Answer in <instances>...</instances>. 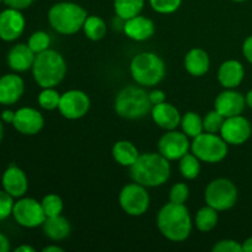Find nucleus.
<instances>
[{
	"mask_svg": "<svg viewBox=\"0 0 252 252\" xmlns=\"http://www.w3.org/2000/svg\"><path fill=\"white\" fill-rule=\"evenodd\" d=\"M130 177L144 187H158L164 185L171 174L169 160L161 154L145 153L140 154L130 166Z\"/></svg>",
	"mask_w": 252,
	"mask_h": 252,
	"instance_id": "nucleus-1",
	"label": "nucleus"
},
{
	"mask_svg": "<svg viewBox=\"0 0 252 252\" xmlns=\"http://www.w3.org/2000/svg\"><path fill=\"white\" fill-rule=\"evenodd\" d=\"M158 228L160 233L171 241H184L192 231V219L185 204H165L158 213Z\"/></svg>",
	"mask_w": 252,
	"mask_h": 252,
	"instance_id": "nucleus-2",
	"label": "nucleus"
},
{
	"mask_svg": "<svg viewBox=\"0 0 252 252\" xmlns=\"http://www.w3.org/2000/svg\"><path fill=\"white\" fill-rule=\"evenodd\" d=\"M66 73V64L63 56L53 49H47L36 54L32 74L41 88H54L62 83Z\"/></svg>",
	"mask_w": 252,
	"mask_h": 252,
	"instance_id": "nucleus-3",
	"label": "nucleus"
},
{
	"mask_svg": "<svg viewBox=\"0 0 252 252\" xmlns=\"http://www.w3.org/2000/svg\"><path fill=\"white\" fill-rule=\"evenodd\" d=\"M153 103L149 94L142 88L127 86L117 94L115 110L118 116L126 120H139L152 112Z\"/></svg>",
	"mask_w": 252,
	"mask_h": 252,
	"instance_id": "nucleus-4",
	"label": "nucleus"
},
{
	"mask_svg": "<svg viewBox=\"0 0 252 252\" xmlns=\"http://www.w3.org/2000/svg\"><path fill=\"white\" fill-rule=\"evenodd\" d=\"M88 12L75 2L63 1L54 4L48 11V21L57 32L74 34L84 26Z\"/></svg>",
	"mask_w": 252,
	"mask_h": 252,
	"instance_id": "nucleus-5",
	"label": "nucleus"
},
{
	"mask_svg": "<svg viewBox=\"0 0 252 252\" xmlns=\"http://www.w3.org/2000/svg\"><path fill=\"white\" fill-rule=\"evenodd\" d=\"M165 63L158 54L152 52H143L137 54L130 62V74L137 84L142 86L158 85L164 79Z\"/></svg>",
	"mask_w": 252,
	"mask_h": 252,
	"instance_id": "nucleus-6",
	"label": "nucleus"
},
{
	"mask_svg": "<svg viewBox=\"0 0 252 252\" xmlns=\"http://www.w3.org/2000/svg\"><path fill=\"white\" fill-rule=\"evenodd\" d=\"M191 149L199 160L216 164L221 161L228 154V143L214 133H201L193 138Z\"/></svg>",
	"mask_w": 252,
	"mask_h": 252,
	"instance_id": "nucleus-7",
	"label": "nucleus"
},
{
	"mask_svg": "<svg viewBox=\"0 0 252 252\" xmlns=\"http://www.w3.org/2000/svg\"><path fill=\"white\" fill-rule=\"evenodd\" d=\"M206 203L217 211H228L235 206L238 189L235 185L226 179H217L207 186L204 193Z\"/></svg>",
	"mask_w": 252,
	"mask_h": 252,
	"instance_id": "nucleus-8",
	"label": "nucleus"
},
{
	"mask_svg": "<svg viewBox=\"0 0 252 252\" xmlns=\"http://www.w3.org/2000/svg\"><path fill=\"white\" fill-rule=\"evenodd\" d=\"M149 203L150 198L147 189L137 182L125 186L120 193L121 207L129 216H143L149 208Z\"/></svg>",
	"mask_w": 252,
	"mask_h": 252,
	"instance_id": "nucleus-9",
	"label": "nucleus"
},
{
	"mask_svg": "<svg viewBox=\"0 0 252 252\" xmlns=\"http://www.w3.org/2000/svg\"><path fill=\"white\" fill-rule=\"evenodd\" d=\"M12 216L19 225L25 228H36L43 225L47 219L41 203L33 198H21L15 202Z\"/></svg>",
	"mask_w": 252,
	"mask_h": 252,
	"instance_id": "nucleus-10",
	"label": "nucleus"
},
{
	"mask_svg": "<svg viewBox=\"0 0 252 252\" xmlns=\"http://www.w3.org/2000/svg\"><path fill=\"white\" fill-rule=\"evenodd\" d=\"M59 112L68 120H79L88 113L90 108V98L80 90H69L61 95Z\"/></svg>",
	"mask_w": 252,
	"mask_h": 252,
	"instance_id": "nucleus-11",
	"label": "nucleus"
},
{
	"mask_svg": "<svg viewBox=\"0 0 252 252\" xmlns=\"http://www.w3.org/2000/svg\"><path fill=\"white\" fill-rule=\"evenodd\" d=\"M159 153L167 160H180L189 153V142L185 133L169 130L159 140Z\"/></svg>",
	"mask_w": 252,
	"mask_h": 252,
	"instance_id": "nucleus-12",
	"label": "nucleus"
},
{
	"mask_svg": "<svg viewBox=\"0 0 252 252\" xmlns=\"http://www.w3.org/2000/svg\"><path fill=\"white\" fill-rule=\"evenodd\" d=\"M251 135V125L245 117L238 115L228 117L224 121L220 129V137L228 144L240 145Z\"/></svg>",
	"mask_w": 252,
	"mask_h": 252,
	"instance_id": "nucleus-13",
	"label": "nucleus"
},
{
	"mask_svg": "<svg viewBox=\"0 0 252 252\" xmlns=\"http://www.w3.org/2000/svg\"><path fill=\"white\" fill-rule=\"evenodd\" d=\"M25 30V17L21 11L7 7L0 12V38L11 42L19 38Z\"/></svg>",
	"mask_w": 252,
	"mask_h": 252,
	"instance_id": "nucleus-14",
	"label": "nucleus"
},
{
	"mask_svg": "<svg viewBox=\"0 0 252 252\" xmlns=\"http://www.w3.org/2000/svg\"><path fill=\"white\" fill-rule=\"evenodd\" d=\"M12 126L24 135H34L43 128L44 120L41 112L32 107H22L15 112Z\"/></svg>",
	"mask_w": 252,
	"mask_h": 252,
	"instance_id": "nucleus-15",
	"label": "nucleus"
},
{
	"mask_svg": "<svg viewBox=\"0 0 252 252\" xmlns=\"http://www.w3.org/2000/svg\"><path fill=\"white\" fill-rule=\"evenodd\" d=\"M4 191L14 198H21L29 189V180L26 174L16 165H10L2 174L1 179Z\"/></svg>",
	"mask_w": 252,
	"mask_h": 252,
	"instance_id": "nucleus-16",
	"label": "nucleus"
},
{
	"mask_svg": "<svg viewBox=\"0 0 252 252\" xmlns=\"http://www.w3.org/2000/svg\"><path fill=\"white\" fill-rule=\"evenodd\" d=\"M246 100L240 93L234 90H226L219 94L216 98L214 107L224 117H233L240 115L245 108Z\"/></svg>",
	"mask_w": 252,
	"mask_h": 252,
	"instance_id": "nucleus-17",
	"label": "nucleus"
},
{
	"mask_svg": "<svg viewBox=\"0 0 252 252\" xmlns=\"http://www.w3.org/2000/svg\"><path fill=\"white\" fill-rule=\"evenodd\" d=\"M25 90V84L21 76L16 74H6L0 78V103L12 105L17 102Z\"/></svg>",
	"mask_w": 252,
	"mask_h": 252,
	"instance_id": "nucleus-18",
	"label": "nucleus"
},
{
	"mask_svg": "<svg viewBox=\"0 0 252 252\" xmlns=\"http://www.w3.org/2000/svg\"><path fill=\"white\" fill-rule=\"evenodd\" d=\"M152 117L159 127L172 130L181 123V116L174 105L167 102L154 105L152 108Z\"/></svg>",
	"mask_w": 252,
	"mask_h": 252,
	"instance_id": "nucleus-19",
	"label": "nucleus"
},
{
	"mask_svg": "<svg viewBox=\"0 0 252 252\" xmlns=\"http://www.w3.org/2000/svg\"><path fill=\"white\" fill-rule=\"evenodd\" d=\"M123 31L129 38L134 41H145L154 34L155 25L150 19L138 15L132 19L126 20L123 25Z\"/></svg>",
	"mask_w": 252,
	"mask_h": 252,
	"instance_id": "nucleus-20",
	"label": "nucleus"
},
{
	"mask_svg": "<svg viewBox=\"0 0 252 252\" xmlns=\"http://www.w3.org/2000/svg\"><path fill=\"white\" fill-rule=\"evenodd\" d=\"M36 53L29 47V44L20 43L12 47L7 54L9 66L15 71H26L33 65Z\"/></svg>",
	"mask_w": 252,
	"mask_h": 252,
	"instance_id": "nucleus-21",
	"label": "nucleus"
},
{
	"mask_svg": "<svg viewBox=\"0 0 252 252\" xmlns=\"http://www.w3.org/2000/svg\"><path fill=\"white\" fill-rule=\"evenodd\" d=\"M244 75H245V70H244L243 64L233 59L224 62L218 70L219 83L226 89H234L240 85Z\"/></svg>",
	"mask_w": 252,
	"mask_h": 252,
	"instance_id": "nucleus-22",
	"label": "nucleus"
},
{
	"mask_svg": "<svg viewBox=\"0 0 252 252\" xmlns=\"http://www.w3.org/2000/svg\"><path fill=\"white\" fill-rule=\"evenodd\" d=\"M209 57L206 51L201 48H193L186 54L185 58V68L191 75L202 76L209 69Z\"/></svg>",
	"mask_w": 252,
	"mask_h": 252,
	"instance_id": "nucleus-23",
	"label": "nucleus"
},
{
	"mask_svg": "<svg viewBox=\"0 0 252 252\" xmlns=\"http://www.w3.org/2000/svg\"><path fill=\"white\" fill-rule=\"evenodd\" d=\"M112 155L116 161L122 166H132L139 158V152L133 143L128 140H120L112 148Z\"/></svg>",
	"mask_w": 252,
	"mask_h": 252,
	"instance_id": "nucleus-24",
	"label": "nucleus"
},
{
	"mask_svg": "<svg viewBox=\"0 0 252 252\" xmlns=\"http://www.w3.org/2000/svg\"><path fill=\"white\" fill-rule=\"evenodd\" d=\"M43 231L52 240H63L70 234V224L62 216L51 217L44 220Z\"/></svg>",
	"mask_w": 252,
	"mask_h": 252,
	"instance_id": "nucleus-25",
	"label": "nucleus"
},
{
	"mask_svg": "<svg viewBox=\"0 0 252 252\" xmlns=\"http://www.w3.org/2000/svg\"><path fill=\"white\" fill-rule=\"evenodd\" d=\"M145 0H115V11L121 19L129 20L138 16L144 7Z\"/></svg>",
	"mask_w": 252,
	"mask_h": 252,
	"instance_id": "nucleus-26",
	"label": "nucleus"
},
{
	"mask_svg": "<svg viewBox=\"0 0 252 252\" xmlns=\"http://www.w3.org/2000/svg\"><path fill=\"white\" fill-rule=\"evenodd\" d=\"M84 32L86 37L91 41H100L105 37L107 32V26L105 21L98 16H88L84 22Z\"/></svg>",
	"mask_w": 252,
	"mask_h": 252,
	"instance_id": "nucleus-27",
	"label": "nucleus"
},
{
	"mask_svg": "<svg viewBox=\"0 0 252 252\" xmlns=\"http://www.w3.org/2000/svg\"><path fill=\"white\" fill-rule=\"evenodd\" d=\"M217 209L212 208L211 206L207 204V207H203L198 211L196 216V226L198 230L211 231L212 229L216 228L217 223H218V213Z\"/></svg>",
	"mask_w": 252,
	"mask_h": 252,
	"instance_id": "nucleus-28",
	"label": "nucleus"
},
{
	"mask_svg": "<svg viewBox=\"0 0 252 252\" xmlns=\"http://www.w3.org/2000/svg\"><path fill=\"white\" fill-rule=\"evenodd\" d=\"M181 127L185 134L187 137L196 138L201 133H203V120L201 116L196 112H187L184 117L181 118Z\"/></svg>",
	"mask_w": 252,
	"mask_h": 252,
	"instance_id": "nucleus-29",
	"label": "nucleus"
},
{
	"mask_svg": "<svg viewBox=\"0 0 252 252\" xmlns=\"http://www.w3.org/2000/svg\"><path fill=\"white\" fill-rule=\"evenodd\" d=\"M180 172L182 176L187 180L196 179L201 171V164H199V159L194 154H185L184 157L180 159Z\"/></svg>",
	"mask_w": 252,
	"mask_h": 252,
	"instance_id": "nucleus-30",
	"label": "nucleus"
},
{
	"mask_svg": "<svg viewBox=\"0 0 252 252\" xmlns=\"http://www.w3.org/2000/svg\"><path fill=\"white\" fill-rule=\"evenodd\" d=\"M41 206L47 218L61 216L62 211H63V201H62L58 194L54 193H49L44 196L41 202Z\"/></svg>",
	"mask_w": 252,
	"mask_h": 252,
	"instance_id": "nucleus-31",
	"label": "nucleus"
},
{
	"mask_svg": "<svg viewBox=\"0 0 252 252\" xmlns=\"http://www.w3.org/2000/svg\"><path fill=\"white\" fill-rule=\"evenodd\" d=\"M61 101V94L54 90L53 88H46L38 95V103L42 108L47 111H52L58 108Z\"/></svg>",
	"mask_w": 252,
	"mask_h": 252,
	"instance_id": "nucleus-32",
	"label": "nucleus"
},
{
	"mask_svg": "<svg viewBox=\"0 0 252 252\" xmlns=\"http://www.w3.org/2000/svg\"><path fill=\"white\" fill-rule=\"evenodd\" d=\"M29 47L36 54L41 53V52L49 49V44H51V37L48 33L43 31H37L31 34L29 38Z\"/></svg>",
	"mask_w": 252,
	"mask_h": 252,
	"instance_id": "nucleus-33",
	"label": "nucleus"
},
{
	"mask_svg": "<svg viewBox=\"0 0 252 252\" xmlns=\"http://www.w3.org/2000/svg\"><path fill=\"white\" fill-rule=\"evenodd\" d=\"M225 117L218 112L217 110L211 111L203 120V128L207 133H218L220 132Z\"/></svg>",
	"mask_w": 252,
	"mask_h": 252,
	"instance_id": "nucleus-34",
	"label": "nucleus"
},
{
	"mask_svg": "<svg viewBox=\"0 0 252 252\" xmlns=\"http://www.w3.org/2000/svg\"><path fill=\"white\" fill-rule=\"evenodd\" d=\"M153 9L160 14H171L181 5L182 0H149Z\"/></svg>",
	"mask_w": 252,
	"mask_h": 252,
	"instance_id": "nucleus-35",
	"label": "nucleus"
},
{
	"mask_svg": "<svg viewBox=\"0 0 252 252\" xmlns=\"http://www.w3.org/2000/svg\"><path fill=\"white\" fill-rule=\"evenodd\" d=\"M189 189L187 187V185L179 182V184L174 185L171 187V191H170V202L177 204H184L187 201V198H189Z\"/></svg>",
	"mask_w": 252,
	"mask_h": 252,
	"instance_id": "nucleus-36",
	"label": "nucleus"
},
{
	"mask_svg": "<svg viewBox=\"0 0 252 252\" xmlns=\"http://www.w3.org/2000/svg\"><path fill=\"white\" fill-rule=\"evenodd\" d=\"M14 204V197L10 196L6 191H0V221L12 214Z\"/></svg>",
	"mask_w": 252,
	"mask_h": 252,
	"instance_id": "nucleus-37",
	"label": "nucleus"
},
{
	"mask_svg": "<svg viewBox=\"0 0 252 252\" xmlns=\"http://www.w3.org/2000/svg\"><path fill=\"white\" fill-rule=\"evenodd\" d=\"M213 252H243V245L235 240H221L212 249Z\"/></svg>",
	"mask_w": 252,
	"mask_h": 252,
	"instance_id": "nucleus-38",
	"label": "nucleus"
},
{
	"mask_svg": "<svg viewBox=\"0 0 252 252\" xmlns=\"http://www.w3.org/2000/svg\"><path fill=\"white\" fill-rule=\"evenodd\" d=\"M33 1L34 0H4L6 6L12 7V9H17V10L27 9V7H29Z\"/></svg>",
	"mask_w": 252,
	"mask_h": 252,
	"instance_id": "nucleus-39",
	"label": "nucleus"
},
{
	"mask_svg": "<svg viewBox=\"0 0 252 252\" xmlns=\"http://www.w3.org/2000/svg\"><path fill=\"white\" fill-rule=\"evenodd\" d=\"M149 98H150V101H152L153 106H154V105H159V103L165 102V98H166V96H165L164 91L154 90L149 94Z\"/></svg>",
	"mask_w": 252,
	"mask_h": 252,
	"instance_id": "nucleus-40",
	"label": "nucleus"
},
{
	"mask_svg": "<svg viewBox=\"0 0 252 252\" xmlns=\"http://www.w3.org/2000/svg\"><path fill=\"white\" fill-rule=\"evenodd\" d=\"M243 52L245 58L252 64V36L248 37V38L245 39V42H244Z\"/></svg>",
	"mask_w": 252,
	"mask_h": 252,
	"instance_id": "nucleus-41",
	"label": "nucleus"
},
{
	"mask_svg": "<svg viewBox=\"0 0 252 252\" xmlns=\"http://www.w3.org/2000/svg\"><path fill=\"white\" fill-rule=\"evenodd\" d=\"M10 250V241L4 234L0 233V252H7Z\"/></svg>",
	"mask_w": 252,
	"mask_h": 252,
	"instance_id": "nucleus-42",
	"label": "nucleus"
},
{
	"mask_svg": "<svg viewBox=\"0 0 252 252\" xmlns=\"http://www.w3.org/2000/svg\"><path fill=\"white\" fill-rule=\"evenodd\" d=\"M14 118H15V112H14V111H10V110L2 111L1 120L4 121V122L12 123V122H14Z\"/></svg>",
	"mask_w": 252,
	"mask_h": 252,
	"instance_id": "nucleus-43",
	"label": "nucleus"
},
{
	"mask_svg": "<svg viewBox=\"0 0 252 252\" xmlns=\"http://www.w3.org/2000/svg\"><path fill=\"white\" fill-rule=\"evenodd\" d=\"M243 250L245 252H252V238H249L248 240L243 244Z\"/></svg>",
	"mask_w": 252,
	"mask_h": 252,
	"instance_id": "nucleus-44",
	"label": "nucleus"
},
{
	"mask_svg": "<svg viewBox=\"0 0 252 252\" xmlns=\"http://www.w3.org/2000/svg\"><path fill=\"white\" fill-rule=\"evenodd\" d=\"M16 252H34V249L32 246L29 245H21L19 248H16Z\"/></svg>",
	"mask_w": 252,
	"mask_h": 252,
	"instance_id": "nucleus-45",
	"label": "nucleus"
},
{
	"mask_svg": "<svg viewBox=\"0 0 252 252\" xmlns=\"http://www.w3.org/2000/svg\"><path fill=\"white\" fill-rule=\"evenodd\" d=\"M43 252H64V250L59 246H47L43 249Z\"/></svg>",
	"mask_w": 252,
	"mask_h": 252,
	"instance_id": "nucleus-46",
	"label": "nucleus"
},
{
	"mask_svg": "<svg viewBox=\"0 0 252 252\" xmlns=\"http://www.w3.org/2000/svg\"><path fill=\"white\" fill-rule=\"evenodd\" d=\"M246 105L249 106V107L252 108V90H250L248 93V95H246Z\"/></svg>",
	"mask_w": 252,
	"mask_h": 252,
	"instance_id": "nucleus-47",
	"label": "nucleus"
},
{
	"mask_svg": "<svg viewBox=\"0 0 252 252\" xmlns=\"http://www.w3.org/2000/svg\"><path fill=\"white\" fill-rule=\"evenodd\" d=\"M2 137H4V126H2V122L0 121V142L2 140Z\"/></svg>",
	"mask_w": 252,
	"mask_h": 252,
	"instance_id": "nucleus-48",
	"label": "nucleus"
},
{
	"mask_svg": "<svg viewBox=\"0 0 252 252\" xmlns=\"http://www.w3.org/2000/svg\"><path fill=\"white\" fill-rule=\"evenodd\" d=\"M233 1H236V2H241V1H245V0H233Z\"/></svg>",
	"mask_w": 252,
	"mask_h": 252,
	"instance_id": "nucleus-49",
	"label": "nucleus"
},
{
	"mask_svg": "<svg viewBox=\"0 0 252 252\" xmlns=\"http://www.w3.org/2000/svg\"><path fill=\"white\" fill-rule=\"evenodd\" d=\"M2 1H4V0H0V4H1V2H2Z\"/></svg>",
	"mask_w": 252,
	"mask_h": 252,
	"instance_id": "nucleus-50",
	"label": "nucleus"
}]
</instances>
